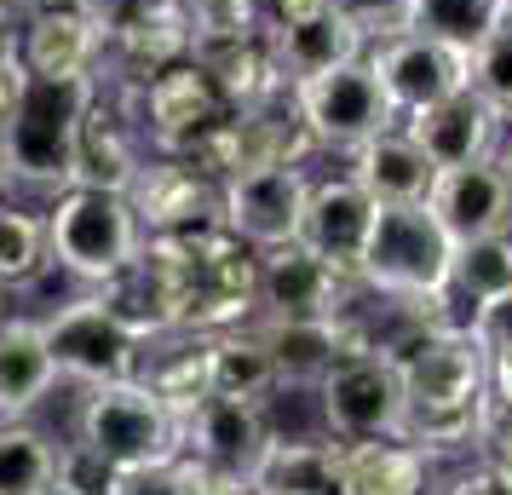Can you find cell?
Returning a JSON list of instances; mask_svg holds the SVG:
<instances>
[{"label":"cell","instance_id":"obj_17","mask_svg":"<svg viewBox=\"0 0 512 495\" xmlns=\"http://www.w3.org/2000/svg\"><path fill=\"white\" fill-rule=\"evenodd\" d=\"M127 202L139 213L144 236H179L219 225V179L190 167L185 156H144V167L127 185Z\"/></svg>","mask_w":512,"mask_h":495},{"label":"cell","instance_id":"obj_10","mask_svg":"<svg viewBox=\"0 0 512 495\" xmlns=\"http://www.w3.org/2000/svg\"><path fill=\"white\" fill-rule=\"evenodd\" d=\"M288 98H294L311 144L317 150H340V156L397 121V110L386 104V93H380V81H374V70L363 58H351V64L323 70V75H305V81L288 87Z\"/></svg>","mask_w":512,"mask_h":495},{"label":"cell","instance_id":"obj_44","mask_svg":"<svg viewBox=\"0 0 512 495\" xmlns=\"http://www.w3.org/2000/svg\"><path fill=\"white\" fill-rule=\"evenodd\" d=\"M202 495H259L254 478H231V472H208L202 478Z\"/></svg>","mask_w":512,"mask_h":495},{"label":"cell","instance_id":"obj_43","mask_svg":"<svg viewBox=\"0 0 512 495\" xmlns=\"http://www.w3.org/2000/svg\"><path fill=\"white\" fill-rule=\"evenodd\" d=\"M489 392L495 409H512V357H489Z\"/></svg>","mask_w":512,"mask_h":495},{"label":"cell","instance_id":"obj_6","mask_svg":"<svg viewBox=\"0 0 512 495\" xmlns=\"http://www.w3.org/2000/svg\"><path fill=\"white\" fill-rule=\"evenodd\" d=\"M75 444L104 455L116 472L144 467V461H167V455H179V409L156 398L139 375L110 380V386H81Z\"/></svg>","mask_w":512,"mask_h":495},{"label":"cell","instance_id":"obj_31","mask_svg":"<svg viewBox=\"0 0 512 495\" xmlns=\"http://www.w3.org/2000/svg\"><path fill=\"white\" fill-rule=\"evenodd\" d=\"M501 18H507V6H501V0H415L409 29L432 35V41H443V47H455L466 58V52L478 47Z\"/></svg>","mask_w":512,"mask_h":495},{"label":"cell","instance_id":"obj_28","mask_svg":"<svg viewBox=\"0 0 512 495\" xmlns=\"http://www.w3.org/2000/svg\"><path fill=\"white\" fill-rule=\"evenodd\" d=\"M248 478L259 495H334V438H271Z\"/></svg>","mask_w":512,"mask_h":495},{"label":"cell","instance_id":"obj_36","mask_svg":"<svg viewBox=\"0 0 512 495\" xmlns=\"http://www.w3.org/2000/svg\"><path fill=\"white\" fill-rule=\"evenodd\" d=\"M58 495H110L116 490V467L93 455L87 444H58V472H52Z\"/></svg>","mask_w":512,"mask_h":495},{"label":"cell","instance_id":"obj_22","mask_svg":"<svg viewBox=\"0 0 512 495\" xmlns=\"http://www.w3.org/2000/svg\"><path fill=\"white\" fill-rule=\"evenodd\" d=\"M415 144L432 156V167H466V162H484V156H501V133H507V116L489 104L484 93L472 87H455L449 98L426 104L420 116L403 121Z\"/></svg>","mask_w":512,"mask_h":495},{"label":"cell","instance_id":"obj_45","mask_svg":"<svg viewBox=\"0 0 512 495\" xmlns=\"http://www.w3.org/2000/svg\"><path fill=\"white\" fill-rule=\"evenodd\" d=\"M18 35V0H0V41Z\"/></svg>","mask_w":512,"mask_h":495},{"label":"cell","instance_id":"obj_9","mask_svg":"<svg viewBox=\"0 0 512 495\" xmlns=\"http://www.w3.org/2000/svg\"><path fill=\"white\" fill-rule=\"evenodd\" d=\"M323 432L334 444H369V438H403V380L392 352L357 346L317 386Z\"/></svg>","mask_w":512,"mask_h":495},{"label":"cell","instance_id":"obj_30","mask_svg":"<svg viewBox=\"0 0 512 495\" xmlns=\"http://www.w3.org/2000/svg\"><path fill=\"white\" fill-rule=\"evenodd\" d=\"M52 472H58V444L41 426H29V415L0 421V495L52 490Z\"/></svg>","mask_w":512,"mask_h":495},{"label":"cell","instance_id":"obj_46","mask_svg":"<svg viewBox=\"0 0 512 495\" xmlns=\"http://www.w3.org/2000/svg\"><path fill=\"white\" fill-rule=\"evenodd\" d=\"M18 6H81V0H18Z\"/></svg>","mask_w":512,"mask_h":495},{"label":"cell","instance_id":"obj_29","mask_svg":"<svg viewBox=\"0 0 512 495\" xmlns=\"http://www.w3.org/2000/svg\"><path fill=\"white\" fill-rule=\"evenodd\" d=\"M208 392L248 398V403H265L277 392V369H271V352H265L254 323L208 334Z\"/></svg>","mask_w":512,"mask_h":495},{"label":"cell","instance_id":"obj_35","mask_svg":"<svg viewBox=\"0 0 512 495\" xmlns=\"http://www.w3.org/2000/svg\"><path fill=\"white\" fill-rule=\"evenodd\" d=\"M208 472L196 467L190 455H167V461H144V467L116 472V490L110 495H202Z\"/></svg>","mask_w":512,"mask_h":495},{"label":"cell","instance_id":"obj_4","mask_svg":"<svg viewBox=\"0 0 512 495\" xmlns=\"http://www.w3.org/2000/svg\"><path fill=\"white\" fill-rule=\"evenodd\" d=\"M449 260L455 242L426 202H392L374 208L369 242L357 260V288L374 300H455L449 294Z\"/></svg>","mask_w":512,"mask_h":495},{"label":"cell","instance_id":"obj_19","mask_svg":"<svg viewBox=\"0 0 512 495\" xmlns=\"http://www.w3.org/2000/svg\"><path fill=\"white\" fill-rule=\"evenodd\" d=\"M144 139L133 127V110L121 98L116 81H98L93 104L81 116V133H75V173L70 185H98V190H127L133 173L144 167Z\"/></svg>","mask_w":512,"mask_h":495},{"label":"cell","instance_id":"obj_8","mask_svg":"<svg viewBox=\"0 0 512 495\" xmlns=\"http://www.w3.org/2000/svg\"><path fill=\"white\" fill-rule=\"evenodd\" d=\"M41 334H47V352H52L58 380H75V386H110V380L139 375V346L144 340L104 306L98 288H87V294L70 300V306L47 311V317H41Z\"/></svg>","mask_w":512,"mask_h":495},{"label":"cell","instance_id":"obj_13","mask_svg":"<svg viewBox=\"0 0 512 495\" xmlns=\"http://www.w3.org/2000/svg\"><path fill=\"white\" fill-rule=\"evenodd\" d=\"M271 352L277 369V392H317L323 375L357 346H374L369 323L357 317V306L346 317H248Z\"/></svg>","mask_w":512,"mask_h":495},{"label":"cell","instance_id":"obj_23","mask_svg":"<svg viewBox=\"0 0 512 495\" xmlns=\"http://www.w3.org/2000/svg\"><path fill=\"white\" fill-rule=\"evenodd\" d=\"M190 58L219 81V93L231 98V110L271 104V98L288 93V75H282L277 47H271V24L248 29V35H213V41H196Z\"/></svg>","mask_w":512,"mask_h":495},{"label":"cell","instance_id":"obj_49","mask_svg":"<svg viewBox=\"0 0 512 495\" xmlns=\"http://www.w3.org/2000/svg\"><path fill=\"white\" fill-rule=\"evenodd\" d=\"M35 495H58V490H35Z\"/></svg>","mask_w":512,"mask_h":495},{"label":"cell","instance_id":"obj_32","mask_svg":"<svg viewBox=\"0 0 512 495\" xmlns=\"http://www.w3.org/2000/svg\"><path fill=\"white\" fill-rule=\"evenodd\" d=\"M501 288H512V231L461 242L455 260H449V294H461V300L478 306V300L501 294Z\"/></svg>","mask_w":512,"mask_h":495},{"label":"cell","instance_id":"obj_42","mask_svg":"<svg viewBox=\"0 0 512 495\" xmlns=\"http://www.w3.org/2000/svg\"><path fill=\"white\" fill-rule=\"evenodd\" d=\"M334 0H259V12H265V24H294V18H311V12H323Z\"/></svg>","mask_w":512,"mask_h":495},{"label":"cell","instance_id":"obj_18","mask_svg":"<svg viewBox=\"0 0 512 495\" xmlns=\"http://www.w3.org/2000/svg\"><path fill=\"white\" fill-rule=\"evenodd\" d=\"M426 208L438 213V225L449 231V242H478V236L512 231V173L501 167V156L466 167H438V179L426 190Z\"/></svg>","mask_w":512,"mask_h":495},{"label":"cell","instance_id":"obj_38","mask_svg":"<svg viewBox=\"0 0 512 495\" xmlns=\"http://www.w3.org/2000/svg\"><path fill=\"white\" fill-rule=\"evenodd\" d=\"M334 12H346V18L363 29L369 41H380V35H397V29H409V12H415V0H334Z\"/></svg>","mask_w":512,"mask_h":495},{"label":"cell","instance_id":"obj_25","mask_svg":"<svg viewBox=\"0 0 512 495\" xmlns=\"http://www.w3.org/2000/svg\"><path fill=\"white\" fill-rule=\"evenodd\" d=\"M432 490V455L409 438H369V444H334V495H426Z\"/></svg>","mask_w":512,"mask_h":495},{"label":"cell","instance_id":"obj_11","mask_svg":"<svg viewBox=\"0 0 512 495\" xmlns=\"http://www.w3.org/2000/svg\"><path fill=\"white\" fill-rule=\"evenodd\" d=\"M305 190L311 173L300 162H277V167H248L219 185V225L248 242L254 254L282 248L300 236V213H305Z\"/></svg>","mask_w":512,"mask_h":495},{"label":"cell","instance_id":"obj_5","mask_svg":"<svg viewBox=\"0 0 512 495\" xmlns=\"http://www.w3.org/2000/svg\"><path fill=\"white\" fill-rule=\"evenodd\" d=\"M41 225H47V265L81 277L87 288L110 283L144 242L127 190H98V185L58 190Z\"/></svg>","mask_w":512,"mask_h":495},{"label":"cell","instance_id":"obj_39","mask_svg":"<svg viewBox=\"0 0 512 495\" xmlns=\"http://www.w3.org/2000/svg\"><path fill=\"white\" fill-rule=\"evenodd\" d=\"M443 495H512V472L495 467V461H478V467L455 472Z\"/></svg>","mask_w":512,"mask_h":495},{"label":"cell","instance_id":"obj_33","mask_svg":"<svg viewBox=\"0 0 512 495\" xmlns=\"http://www.w3.org/2000/svg\"><path fill=\"white\" fill-rule=\"evenodd\" d=\"M47 271V225L35 213H18L0 202V294L24 288Z\"/></svg>","mask_w":512,"mask_h":495},{"label":"cell","instance_id":"obj_21","mask_svg":"<svg viewBox=\"0 0 512 495\" xmlns=\"http://www.w3.org/2000/svg\"><path fill=\"white\" fill-rule=\"evenodd\" d=\"M369 225H374L369 190L357 185L351 173H334V179H311V190H305V213H300V236H294V242L311 248L323 265L357 277Z\"/></svg>","mask_w":512,"mask_h":495},{"label":"cell","instance_id":"obj_7","mask_svg":"<svg viewBox=\"0 0 512 495\" xmlns=\"http://www.w3.org/2000/svg\"><path fill=\"white\" fill-rule=\"evenodd\" d=\"M121 98L133 110V127H139L150 156H190L219 121L231 116V98L219 93V81L196 58L167 64L139 87H121Z\"/></svg>","mask_w":512,"mask_h":495},{"label":"cell","instance_id":"obj_2","mask_svg":"<svg viewBox=\"0 0 512 495\" xmlns=\"http://www.w3.org/2000/svg\"><path fill=\"white\" fill-rule=\"evenodd\" d=\"M150 260L167 283L173 329L185 334H219L254 317V283H259V254L248 242H236L225 225L179 236H144Z\"/></svg>","mask_w":512,"mask_h":495},{"label":"cell","instance_id":"obj_34","mask_svg":"<svg viewBox=\"0 0 512 495\" xmlns=\"http://www.w3.org/2000/svg\"><path fill=\"white\" fill-rule=\"evenodd\" d=\"M466 87H472V93H484L489 104L507 116V127H512V12L489 29L478 47L466 52Z\"/></svg>","mask_w":512,"mask_h":495},{"label":"cell","instance_id":"obj_40","mask_svg":"<svg viewBox=\"0 0 512 495\" xmlns=\"http://www.w3.org/2000/svg\"><path fill=\"white\" fill-rule=\"evenodd\" d=\"M24 58H18V41H0V133H6V121H12V104H18V93H24Z\"/></svg>","mask_w":512,"mask_h":495},{"label":"cell","instance_id":"obj_1","mask_svg":"<svg viewBox=\"0 0 512 495\" xmlns=\"http://www.w3.org/2000/svg\"><path fill=\"white\" fill-rule=\"evenodd\" d=\"M403 380V438L426 455L478 449L484 421L495 409L489 392V352L478 334L455 323H426L386 346Z\"/></svg>","mask_w":512,"mask_h":495},{"label":"cell","instance_id":"obj_3","mask_svg":"<svg viewBox=\"0 0 512 495\" xmlns=\"http://www.w3.org/2000/svg\"><path fill=\"white\" fill-rule=\"evenodd\" d=\"M98 81L93 75H29L12 121L0 133V173L6 185H29V190H70L75 173V133L81 116L93 104Z\"/></svg>","mask_w":512,"mask_h":495},{"label":"cell","instance_id":"obj_37","mask_svg":"<svg viewBox=\"0 0 512 495\" xmlns=\"http://www.w3.org/2000/svg\"><path fill=\"white\" fill-rule=\"evenodd\" d=\"M466 329L478 334V346H484L489 357H512V288L478 300L472 317H466Z\"/></svg>","mask_w":512,"mask_h":495},{"label":"cell","instance_id":"obj_12","mask_svg":"<svg viewBox=\"0 0 512 495\" xmlns=\"http://www.w3.org/2000/svg\"><path fill=\"white\" fill-rule=\"evenodd\" d=\"M363 64L374 70L386 104L397 110V121L420 116L426 104H438V98H449L455 87H466V58L455 47L432 41V35H420V29H397V35L369 41Z\"/></svg>","mask_w":512,"mask_h":495},{"label":"cell","instance_id":"obj_27","mask_svg":"<svg viewBox=\"0 0 512 495\" xmlns=\"http://www.w3.org/2000/svg\"><path fill=\"white\" fill-rule=\"evenodd\" d=\"M271 47H277V64L288 75V87L305 81V75H323V70H340L351 58L369 52V35L351 24L346 12H311V18H294V24H271Z\"/></svg>","mask_w":512,"mask_h":495},{"label":"cell","instance_id":"obj_14","mask_svg":"<svg viewBox=\"0 0 512 495\" xmlns=\"http://www.w3.org/2000/svg\"><path fill=\"white\" fill-rule=\"evenodd\" d=\"M271 438L277 432L265 421V403L208 392V398H196L190 409H179V455H190L202 472L248 478Z\"/></svg>","mask_w":512,"mask_h":495},{"label":"cell","instance_id":"obj_50","mask_svg":"<svg viewBox=\"0 0 512 495\" xmlns=\"http://www.w3.org/2000/svg\"><path fill=\"white\" fill-rule=\"evenodd\" d=\"M501 6H507V12H512V0H501Z\"/></svg>","mask_w":512,"mask_h":495},{"label":"cell","instance_id":"obj_20","mask_svg":"<svg viewBox=\"0 0 512 495\" xmlns=\"http://www.w3.org/2000/svg\"><path fill=\"white\" fill-rule=\"evenodd\" d=\"M18 58L29 75H93L104 70V24L87 6H18Z\"/></svg>","mask_w":512,"mask_h":495},{"label":"cell","instance_id":"obj_16","mask_svg":"<svg viewBox=\"0 0 512 495\" xmlns=\"http://www.w3.org/2000/svg\"><path fill=\"white\" fill-rule=\"evenodd\" d=\"M190 12L185 0H133L116 24L104 29V70L98 81H116V87H139L156 70L190 58Z\"/></svg>","mask_w":512,"mask_h":495},{"label":"cell","instance_id":"obj_41","mask_svg":"<svg viewBox=\"0 0 512 495\" xmlns=\"http://www.w3.org/2000/svg\"><path fill=\"white\" fill-rule=\"evenodd\" d=\"M478 449H484V461H495V467L512 472V409H489Z\"/></svg>","mask_w":512,"mask_h":495},{"label":"cell","instance_id":"obj_24","mask_svg":"<svg viewBox=\"0 0 512 495\" xmlns=\"http://www.w3.org/2000/svg\"><path fill=\"white\" fill-rule=\"evenodd\" d=\"M346 156H351L346 173L369 190L374 208H392V202H426V190H432V179H438L432 156L415 144V133H409L403 121L380 127L374 139H363L357 150H346Z\"/></svg>","mask_w":512,"mask_h":495},{"label":"cell","instance_id":"obj_26","mask_svg":"<svg viewBox=\"0 0 512 495\" xmlns=\"http://www.w3.org/2000/svg\"><path fill=\"white\" fill-rule=\"evenodd\" d=\"M58 369H52L41 317H12L0 311V421H24L52 398Z\"/></svg>","mask_w":512,"mask_h":495},{"label":"cell","instance_id":"obj_48","mask_svg":"<svg viewBox=\"0 0 512 495\" xmlns=\"http://www.w3.org/2000/svg\"><path fill=\"white\" fill-rule=\"evenodd\" d=\"M0 202H6V173H0Z\"/></svg>","mask_w":512,"mask_h":495},{"label":"cell","instance_id":"obj_47","mask_svg":"<svg viewBox=\"0 0 512 495\" xmlns=\"http://www.w3.org/2000/svg\"><path fill=\"white\" fill-rule=\"evenodd\" d=\"M501 167L512 173V133H507V150H501Z\"/></svg>","mask_w":512,"mask_h":495},{"label":"cell","instance_id":"obj_15","mask_svg":"<svg viewBox=\"0 0 512 495\" xmlns=\"http://www.w3.org/2000/svg\"><path fill=\"white\" fill-rule=\"evenodd\" d=\"M357 277L323 265L311 248L282 242L259 254V283H254V317H346L357 306Z\"/></svg>","mask_w":512,"mask_h":495}]
</instances>
